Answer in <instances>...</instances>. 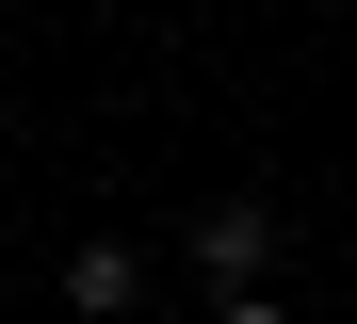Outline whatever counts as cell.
<instances>
[{"label":"cell","mask_w":357,"mask_h":324,"mask_svg":"<svg viewBox=\"0 0 357 324\" xmlns=\"http://www.w3.org/2000/svg\"><path fill=\"white\" fill-rule=\"evenodd\" d=\"M178 259H195L211 292H260V259H276V211H260V194H211V211L178 227Z\"/></svg>","instance_id":"6da1fadb"},{"label":"cell","mask_w":357,"mask_h":324,"mask_svg":"<svg viewBox=\"0 0 357 324\" xmlns=\"http://www.w3.org/2000/svg\"><path fill=\"white\" fill-rule=\"evenodd\" d=\"M66 308L82 324H130L146 308V243H66Z\"/></svg>","instance_id":"7a4b0ae2"},{"label":"cell","mask_w":357,"mask_h":324,"mask_svg":"<svg viewBox=\"0 0 357 324\" xmlns=\"http://www.w3.org/2000/svg\"><path fill=\"white\" fill-rule=\"evenodd\" d=\"M211 324H292V308H276V292H227V308H211Z\"/></svg>","instance_id":"3957f363"}]
</instances>
